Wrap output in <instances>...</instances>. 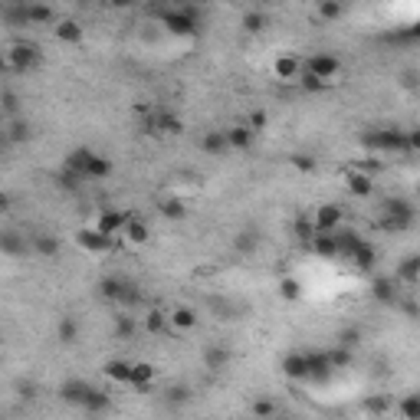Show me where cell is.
<instances>
[{
	"instance_id": "cell-14",
	"label": "cell",
	"mask_w": 420,
	"mask_h": 420,
	"mask_svg": "<svg viewBox=\"0 0 420 420\" xmlns=\"http://www.w3.org/2000/svg\"><path fill=\"white\" fill-rule=\"evenodd\" d=\"M197 325V309L194 305H174L168 312V328L171 332H191Z\"/></svg>"
},
{
	"instance_id": "cell-42",
	"label": "cell",
	"mask_w": 420,
	"mask_h": 420,
	"mask_svg": "<svg viewBox=\"0 0 420 420\" xmlns=\"http://www.w3.org/2000/svg\"><path fill=\"white\" fill-rule=\"evenodd\" d=\"M243 125H247L253 135H259V131H266V125H270V115H266L263 108H253V112H249V119L243 122Z\"/></svg>"
},
{
	"instance_id": "cell-6",
	"label": "cell",
	"mask_w": 420,
	"mask_h": 420,
	"mask_svg": "<svg viewBox=\"0 0 420 420\" xmlns=\"http://www.w3.org/2000/svg\"><path fill=\"white\" fill-rule=\"evenodd\" d=\"M342 220H345L342 204H322L309 214V224H312L315 233H335V230L342 226Z\"/></svg>"
},
{
	"instance_id": "cell-51",
	"label": "cell",
	"mask_w": 420,
	"mask_h": 420,
	"mask_svg": "<svg viewBox=\"0 0 420 420\" xmlns=\"http://www.w3.org/2000/svg\"><path fill=\"white\" fill-rule=\"evenodd\" d=\"M296 237H299V240H305V243H309V240L315 237L312 224H309V217H299V220H296Z\"/></svg>"
},
{
	"instance_id": "cell-4",
	"label": "cell",
	"mask_w": 420,
	"mask_h": 420,
	"mask_svg": "<svg viewBox=\"0 0 420 420\" xmlns=\"http://www.w3.org/2000/svg\"><path fill=\"white\" fill-rule=\"evenodd\" d=\"M381 214H384V226L388 230H407L414 224V204L404 201V197H388L384 207H381Z\"/></svg>"
},
{
	"instance_id": "cell-21",
	"label": "cell",
	"mask_w": 420,
	"mask_h": 420,
	"mask_svg": "<svg viewBox=\"0 0 420 420\" xmlns=\"http://www.w3.org/2000/svg\"><path fill=\"white\" fill-rule=\"evenodd\" d=\"M154 381V365L151 361H131V377H129V388H148Z\"/></svg>"
},
{
	"instance_id": "cell-56",
	"label": "cell",
	"mask_w": 420,
	"mask_h": 420,
	"mask_svg": "<svg viewBox=\"0 0 420 420\" xmlns=\"http://www.w3.org/2000/svg\"><path fill=\"white\" fill-rule=\"evenodd\" d=\"M7 145H10V141H7V131H3V129H0V151H3V148H7Z\"/></svg>"
},
{
	"instance_id": "cell-46",
	"label": "cell",
	"mask_w": 420,
	"mask_h": 420,
	"mask_svg": "<svg viewBox=\"0 0 420 420\" xmlns=\"http://www.w3.org/2000/svg\"><path fill=\"white\" fill-rule=\"evenodd\" d=\"M0 108H3V112H10V115H17L20 99H17V92H13V89H0Z\"/></svg>"
},
{
	"instance_id": "cell-35",
	"label": "cell",
	"mask_w": 420,
	"mask_h": 420,
	"mask_svg": "<svg viewBox=\"0 0 420 420\" xmlns=\"http://www.w3.org/2000/svg\"><path fill=\"white\" fill-rule=\"evenodd\" d=\"M280 414V404L273 398H256L253 400V417L256 420H270V417H276Z\"/></svg>"
},
{
	"instance_id": "cell-45",
	"label": "cell",
	"mask_w": 420,
	"mask_h": 420,
	"mask_svg": "<svg viewBox=\"0 0 420 420\" xmlns=\"http://www.w3.org/2000/svg\"><path fill=\"white\" fill-rule=\"evenodd\" d=\"M56 184H59L63 191H75V187H82V178H79L75 171H69V168H63L59 178H56Z\"/></svg>"
},
{
	"instance_id": "cell-27",
	"label": "cell",
	"mask_w": 420,
	"mask_h": 420,
	"mask_svg": "<svg viewBox=\"0 0 420 420\" xmlns=\"http://www.w3.org/2000/svg\"><path fill=\"white\" fill-rule=\"evenodd\" d=\"M309 247H312L315 256H322V259H335V256H338V247H335L332 233H315V237L309 240Z\"/></svg>"
},
{
	"instance_id": "cell-36",
	"label": "cell",
	"mask_w": 420,
	"mask_h": 420,
	"mask_svg": "<svg viewBox=\"0 0 420 420\" xmlns=\"http://www.w3.org/2000/svg\"><path fill=\"white\" fill-rule=\"evenodd\" d=\"M398 410L404 420H420V398L417 394H404V398L398 400Z\"/></svg>"
},
{
	"instance_id": "cell-11",
	"label": "cell",
	"mask_w": 420,
	"mask_h": 420,
	"mask_svg": "<svg viewBox=\"0 0 420 420\" xmlns=\"http://www.w3.org/2000/svg\"><path fill=\"white\" fill-rule=\"evenodd\" d=\"M273 75L280 79V82H299L302 75V59L292 53H282L273 59Z\"/></svg>"
},
{
	"instance_id": "cell-47",
	"label": "cell",
	"mask_w": 420,
	"mask_h": 420,
	"mask_svg": "<svg viewBox=\"0 0 420 420\" xmlns=\"http://www.w3.org/2000/svg\"><path fill=\"white\" fill-rule=\"evenodd\" d=\"M256 233H253V230H243V233H240L237 237V249L240 253H253V249H256Z\"/></svg>"
},
{
	"instance_id": "cell-9",
	"label": "cell",
	"mask_w": 420,
	"mask_h": 420,
	"mask_svg": "<svg viewBox=\"0 0 420 420\" xmlns=\"http://www.w3.org/2000/svg\"><path fill=\"white\" fill-rule=\"evenodd\" d=\"M345 187L352 197H368L375 191V174L361 168H345Z\"/></svg>"
},
{
	"instance_id": "cell-15",
	"label": "cell",
	"mask_w": 420,
	"mask_h": 420,
	"mask_svg": "<svg viewBox=\"0 0 420 420\" xmlns=\"http://www.w3.org/2000/svg\"><path fill=\"white\" fill-rule=\"evenodd\" d=\"M89 391H92V384H89V381H79V377H73V381H66L63 388H59V398H63L66 404L82 407V400H86Z\"/></svg>"
},
{
	"instance_id": "cell-32",
	"label": "cell",
	"mask_w": 420,
	"mask_h": 420,
	"mask_svg": "<svg viewBox=\"0 0 420 420\" xmlns=\"http://www.w3.org/2000/svg\"><path fill=\"white\" fill-rule=\"evenodd\" d=\"M348 259L355 263L358 270H371V266H375V263H377V249L371 247V243H361V247H358V249H355V253H352V256H348Z\"/></svg>"
},
{
	"instance_id": "cell-38",
	"label": "cell",
	"mask_w": 420,
	"mask_h": 420,
	"mask_svg": "<svg viewBox=\"0 0 420 420\" xmlns=\"http://www.w3.org/2000/svg\"><path fill=\"white\" fill-rule=\"evenodd\" d=\"M168 220H184V214H187V207H184L181 197H168V201H161V207H158Z\"/></svg>"
},
{
	"instance_id": "cell-48",
	"label": "cell",
	"mask_w": 420,
	"mask_h": 420,
	"mask_svg": "<svg viewBox=\"0 0 420 420\" xmlns=\"http://www.w3.org/2000/svg\"><path fill=\"white\" fill-rule=\"evenodd\" d=\"M164 400H168V404H187V400H191V391L181 388V384H174V388H168Z\"/></svg>"
},
{
	"instance_id": "cell-16",
	"label": "cell",
	"mask_w": 420,
	"mask_h": 420,
	"mask_svg": "<svg viewBox=\"0 0 420 420\" xmlns=\"http://www.w3.org/2000/svg\"><path fill=\"white\" fill-rule=\"evenodd\" d=\"M30 249V240L20 237L17 230H3L0 233V253H7V256H23Z\"/></svg>"
},
{
	"instance_id": "cell-41",
	"label": "cell",
	"mask_w": 420,
	"mask_h": 420,
	"mask_svg": "<svg viewBox=\"0 0 420 420\" xmlns=\"http://www.w3.org/2000/svg\"><path fill=\"white\" fill-rule=\"evenodd\" d=\"M325 358H328V368H332V371L352 365V352H348V348H342V345L332 348V352H325Z\"/></svg>"
},
{
	"instance_id": "cell-25",
	"label": "cell",
	"mask_w": 420,
	"mask_h": 420,
	"mask_svg": "<svg viewBox=\"0 0 420 420\" xmlns=\"http://www.w3.org/2000/svg\"><path fill=\"white\" fill-rule=\"evenodd\" d=\"M89 158H92V148H73L69 154H66V161H63V168H69V171H75L82 181H86V164H89Z\"/></svg>"
},
{
	"instance_id": "cell-29",
	"label": "cell",
	"mask_w": 420,
	"mask_h": 420,
	"mask_svg": "<svg viewBox=\"0 0 420 420\" xmlns=\"http://www.w3.org/2000/svg\"><path fill=\"white\" fill-rule=\"evenodd\" d=\"M201 148L207 151V154H214V158H220V154H226V138H224V131H207L204 138H201Z\"/></svg>"
},
{
	"instance_id": "cell-33",
	"label": "cell",
	"mask_w": 420,
	"mask_h": 420,
	"mask_svg": "<svg viewBox=\"0 0 420 420\" xmlns=\"http://www.w3.org/2000/svg\"><path fill=\"white\" fill-rule=\"evenodd\" d=\"M417 273H420V259L417 256H404L398 266V280L404 282V286H414L417 282Z\"/></svg>"
},
{
	"instance_id": "cell-49",
	"label": "cell",
	"mask_w": 420,
	"mask_h": 420,
	"mask_svg": "<svg viewBox=\"0 0 420 420\" xmlns=\"http://www.w3.org/2000/svg\"><path fill=\"white\" fill-rule=\"evenodd\" d=\"M280 292H282V299H299V296H302L299 280H282L280 282Z\"/></svg>"
},
{
	"instance_id": "cell-30",
	"label": "cell",
	"mask_w": 420,
	"mask_h": 420,
	"mask_svg": "<svg viewBox=\"0 0 420 420\" xmlns=\"http://www.w3.org/2000/svg\"><path fill=\"white\" fill-rule=\"evenodd\" d=\"M305 361H309V377H319V381H325V377L332 375L325 352H312V355H305Z\"/></svg>"
},
{
	"instance_id": "cell-26",
	"label": "cell",
	"mask_w": 420,
	"mask_h": 420,
	"mask_svg": "<svg viewBox=\"0 0 420 420\" xmlns=\"http://www.w3.org/2000/svg\"><path fill=\"white\" fill-rule=\"evenodd\" d=\"M125 276H106V280L99 282V296L108 302H119L122 299V292H125Z\"/></svg>"
},
{
	"instance_id": "cell-7",
	"label": "cell",
	"mask_w": 420,
	"mask_h": 420,
	"mask_svg": "<svg viewBox=\"0 0 420 420\" xmlns=\"http://www.w3.org/2000/svg\"><path fill=\"white\" fill-rule=\"evenodd\" d=\"M125 217H129V210H122V207H102L96 214V230L99 233H106V237H119L122 233V226H125Z\"/></svg>"
},
{
	"instance_id": "cell-24",
	"label": "cell",
	"mask_w": 420,
	"mask_h": 420,
	"mask_svg": "<svg viewBox=\"0 0 420 420\" xmlns=\"http://www.w3.org/2000/svg\"><path fill=\"white\" fill-rule=\"evenodd\" d=\"M108 407H112V398H108L102 388L92 384V391H89L86 400H82V410H86V414H106Z\"/></svg>"
},
{
	"instance_id": "cell-10",
	"label": "cell",
	"mask_w": 420,
	"mask_h": 420,
	"mask_svg": "<svg viewBox=\"0 0 420 420\" xmlns=\"http://www.w3.org/2000/svg\"><path fill=\"white\" fill-rule=\"evenodd\" d=\"M75 243H79V247L86 249V253H108L115 240L106 237V233H99L96 226H82V230L75 233Z\"/></svg>"
},
{
	"instance_id": "cell-17",
	"label": "cell",
	"mask_w": 420,
	"mask_h": 420,
	"mask_svg": "<svg viewBox=\"0 0 420 420\" xmlns=\"http://www.w3.org/2000/svg\"><path fill=\"white\" fill-rule=\"evenodd\" d=\"M224 138H226V148H230V151H247L256 135H253L247 125H233V129L224 131Z\"/></svg>"
},
{
	"instance_id": "cell-44",
	"label": "cell",
	"mask_w": 420,
	"mask_h": 420,
	"mask_svg": "<svg viewBox=\"0 0 420 420\" xmlns=\"http://www.w3.org/2000/svg\"><path fill=\"white\" fill-rule=\"evenodd\" d=\"M342 13H345V7H342V3H332V0L315 7V17H322V20H338Z\"/></svg>"
},
{
	"instance_id": "cell-2",
	"label": "cell",
	"mask_w": 420,
	"mask_h": 420,
	"mask_svg": "<svg viewBox=\"0 0 420 420\" xmlns=\"http://www.w3.org/2000/svg\"><path fill=\"white\" fill-rule=\"evenodd\" d=\"M361 141L371 151H404L407 154V131L400 129H371L361 135Z\"/></svg>"
},
{
	"instance_id": "cell-43",
	"label": "cell",
	"mask_w": 420,
	"mask_h": 420,
	"mask_svg": "<svg viewBox=\"0 0 420 420\" xmlns=\"http://www.w3.org/2000/svg\"><path fill=\"white\" fill-rule=\"evenodd\" d=\"M263 27H266V13L263 10H247L243 13V30L247 33H259Z\"/></svg>"
},
{
	"instance_id": "cell-52",
	"label": "cell",
	"mask_w": 420,
	"mask_h": 420,
	"mask_svg": "<svg viewBox=\"0 0 420 420\" xmlns=\"http://www.w3.org/2000/svg\"><path fill=\"white\" fill-rule=\"evenodd\" d=\"M338 345H342V348H355L358 345V328H345V332H338Z\"/></svg>"
},
{
	"instance_id": "cell-53",
	"label": "cell",
	"mask_w": 420,
	"mask_h": 420,
	"mask_svg": "<svg viewBox=\"0 0 420 420\" xmlns=\"http://www.w3.org/2000/svg\"><path fill=\"white\" fill-rule=\"evenodd\" d=\"M292 164H296L299 171H315V161L309 158V154H296V158H292Z\"/></svg>"
},
{
	"instance_id": "cell-40",
	"label": "cell",
	"mask_w": 420,
	"mask_h": 420,
	"mask_svg": "<svg viewBox=\"0 0 420 420\" xmlns=\"http://www.w3.org/2000/svg\"><path fill=\"white\" fill-rule=\"evenodd\" d=\"M135 328H138V325H135V315H131V312H119V315H115V335H119V338H131Z\"/></svg>"
},
{
	"instance_id": "cell-1",
	"label": "cell",
	"mask_w": 420,
	"mask_h": 420,
	"mask_svg": "<svg viewBox=\"0 0 420 420\" xmlns=\"http://www.w3.org/2000/svg\"><path fill=\"white\" fill-rule=\"evenodd\" d=\"M3 56H7V66H10V73H30V69H36L40 66V46L30 43V40H17V43H10L7 50H3Z\"/></svg>"
},
{
	"instance_id": "cell-3",
	"label": "cell",
	"mask_w": 420,
	"mask_h": 420,
	"mask_svg": "<svg viewBox=\"0 0 420 420\" xmlns=\"http://www.w3.org/2000/svg\"><path fill=\"white\" fill-rule=\"evenodd\" d=\"M302 73L312 75L319 86H332L335 79H338V73H342V59L332 53H315L309 63L302 66Z\"/></svg>"
},
{
	"instance_id": "cell-5",
	"label": "cell",
	"mask_w": 420,
	"mask_h": 420,
	"mask_svg": "<svg viewBox=\"0 0 420 420\" xmlns=\"http://www.w3.org/2000/svg\"><path fill=\"white\" fill-rule=\"evenodd\" d=\"M161 23L174 33V36H194V33H197V10H194V7L161 10Z\"/></svg>"
},
{
	"instance_id": "cell-57",
	"label": "cell",
	"mask_w": 420,
	"mask_h": 420,
	"mask_svg": "<svg viewBox=\"0 0 420 420\" xmlns=\"http://www.w3.org/2000/svg\"><path fill=\"white\" fill-rule=\"evenodd\" d=\"M270 420H292V417H282V414H276V417H270Z\"/></svg>"
},
{
	"instance_id": "cell-28",
	"label": "cell",
	"mask_w": 420,
	"mask_h": 420,
	"mask_svg": "<svg viewBox=\"0 0 420 420\" xmlns=\"http://www.w3.org/2000/svg\"><path fill=\"white\" fill-rule=\"evenodd\" d=\"M230 348H224V345H210L204 352V361H207V368H214V371H224L226 365H230Z\"/></svg>"
},
{
	"instance_id": "cell-55",
	"label": "cell",
	"mask_w": 420,
	"mask_h": 420,
	"mask_svg": "<svg viewBox=\"0 0 420 420\" xmlns=\"http://www.w3.org/2000/svg\"><path fill=\"white\" fill-rule=\"evenodd\" d=\"M3 73H10V66H7V56L0 53V75H3Z\"/></svg>"
},
{
	"instance_id": "cell-31",
	"label": "cell",
	"mask_w": 420,
	"mask_h": 420,
	"mask_svg": "<svg viewBox=\"0 0 420 420\" xmlns=\"http://www.w3.org/2000/svg\"><path fill=\"white\" fill-rule=\"evenodd\" d=\"M3 131H7V141H10V145H23V141H30V135H33L30 122H23V119H13Z\"/></svg>"
},
{
	"instance_id": "cell-34",
	"label": "cell",
	"mask_w": 420,
	"mask_h": 420,
	"mask_svg": "<svg viewBox=\"0 0 420 420\" xmlns=\"http://www.w3.org/2000/svg\"><path fill=\"white\" fill-rule=\"evenodd\" d=\"M145 332H151V335L168 332V312H164V309H148V315H145Z\"/></svg>"
},
{
	"instance_id": "cell-8",
	"label": "cell",
	"mask_w": 420,
	"mask_h": 420,
	"mask_svg": "<svg viewBox=\"0 0 420 420\" xmlns=\"http://www.w3.org/2000/svg\"><path fill=\"white\" fill-rule=\"evenodd\" d=\"M145 131H148V135H168V138H171V135H181L184 131V122L178 119V115H174V112H154V115H151L148 122H145Z\"/></svg>"
},
{
	"instance_id": "cell-18",
	"label": "cell",
	"mask_w": 420,
	"mask_h": 420,
	"mask_svg": "<svg viewBox=\"0 0 420 420\" xmlns=\"http://www.w3.org/2000/svg\"><path fill=\"white\" fill-rule=\"evenodd\" d=\"M102 375H106L108 381H115V384H129L131 361H125V358H112V361H106V365H102Z\"/></svg>"
},
{
	"instance_id": "cell-20",
	"label": "cell",
	"mask_w": 420,
	"mask_h": 420,
	"mask_svg": "<svg viewBox=\"0 0 420 420\" xmlns=\"http://www.w3.org/2000/svg\"><path fill=\"white\" fill-rule=\"evenodd\" d=\"M282 371H286V377H292V381H302V377H309V361H305L302 352H292V355L282 358Z\"/></svg>"
},
{
	"instance_id": "cell-22",
	"label": "cell",
	"mask_w": 420,
	"mask_h": 420,
	"mask_svg": "<svg viewBox=\"0 0 420 420\" xmlns=\"http://www.w3.org/2000/svg\"><path fill=\"white\" fill-rule=\"evenodd\" d=\"M30 249L36 253V256H56L59 253V240L53 237V233H33L30 237Z\"/></svg>"
},
{
	"instance_id": "cell-37",
	"label": "cell",
	"mask_w": 420,
	"mask_h": 420,
	"mask_svg": "<svg viewBox=\"0 0 420 420\" xmlns=\"http://www.w3.org/2000/svg\"><path fill=\"white\" fill-rule=\"evenodd\" d=\"M56 338H59V342H63V345H73L75 338H79V322H75V319H69V315H66L63 322H59V328H56Z\"/></svg>"
},
{
	"instance_id": "cell-13",
	"label": "cell",
	"mask_w": 420,
	"mask_h": 420,
	"mask_svg": "<svg viewBox=\"0 0 420 420\" xmlns=\"http://www.w3.org/2000/svg\"><path fill=\"white\" fill-rule=\"evenodd\" d=\"M53 33H56V40H59V43H66V46L82 43V36H86L82 23L73 20V17H63V20H56V23H53Z\"/></svg>"
},
{
	"instance_id": "cell-19",
	"label": "cell",
	"mask_w": 420,
	"mask_h": 420,
	"mask_svg": "<svg viewBox=\"0 0 420 420\" xmlns=\"http://www.w3.org/2000/svg\"><path fill=\"white\" fill-rule=\"evenodd\" d=\"M23 13H27V23H36V27L56 23V10L50 3H23Z\"/></svg>"
},
{
	"instance_id": "cell-50",
	"label": "cell",
	"mask_w": 420,
	"mask_h": 420,
	"mask_svg": "<svg viewBox=\"0 0 420 420\" xmlns=\"http://www.w3.org/2000/svg\"><path fill=\"white\" fill-rule=\"evenodd\" d=\"M394 407L388 398H368L365 400V410H371V414H388V410Z\"/></svg>"
},
{
	"instance_id": "cell-54",
	"label": "cell",
	"mask_w": 420,
	"mask_h": 420,
	"mask_svg": "<svg viewBox=\"0 0 420 420\" xmlns=\"http://www.w3.org/2000/svg\"><path fill=\"white\" fill-rule=\"evenodd\" d=\"M7 210H10V197L0 194V214H7Z\"/></svg>"
},
{
	"instance_id": "cell-12",
	"label": "cell",
	"mask_w": 420,
	"mask_h": 420,
	"mask_svg": "<svg viewBox=\"0 0 420 420\" xmlns=\"http://www.w3.org/2000/svg\"><path fill=\"white\" fill-rule=\"evenodd\" d=\"M119 237L125 240V243H131V247H145V243H148V237H151V230H148V224H145L138 214H129V217H125V226H122Z\"/></svg>"
},
{
	"instance_id": "cell-39",
	"label": "cell",
	"mask_w": 420,
	"mask_h": 420,
	"mask_svg": "<svg viewBox=\"0 0 420 420\" xmlns=\"http://www.w3.org/2000/svg\"><path fill=\"white\" fill-rule=\"evenodd\" d=\"M371 296H375L377 302H394V280H388V276L375 280V286H371Z\"/></svg>"
},
{
	"instance_id": "cell-23",
	"label": "cell",
	"mask_w": 420,
	"mask_h": 420,
	"mask_svg": "<svg viewBox=\"0 0 420 420\" xmlns=\"http://www.w3.org/2000/svg\"><path fill=\"white\" fill-rule=\"evenodd\" d=\"M108 174H112V158L92 151V158H89V164H86V181H102Z\"/></svg>"
}]
</instances>
